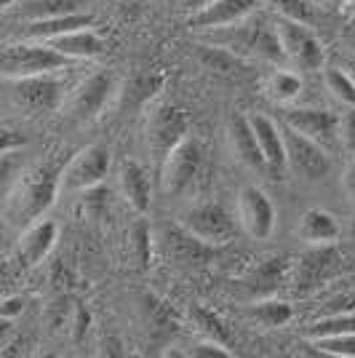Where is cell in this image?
<instances>
[{
    "label": "cell",
    "instance_id": "f6af8a7d",
    "mask_svg": "<svg viewBox=\"0 0 355 358\" xmlns=\"http://www.w3.org/2000/svg\"><path fill=\"white\" fill-rule=\"evenodd\" d=\"M147 3H150V0H120V11L131 19V16L139 14V11H142Z\"/></svg>",
    "mask_w": 355,
    "mask_h": 358
},
{
    "label": "cell",
    "instance_id": "277c9868",
    "mask_svg": "<svg viewBox=\"0 0 355 358\" xmlns=\"http://www.w3.org/2000/svg\"><path fill=\"white\" fill-rule=\"evenodd\" d=\"M113 94H115V75L107 73V70H94L64 96L61 107L70 115V120L89 123V120L102 115V110L113 99Z\"/></svg>",
    "mask_w": 355,
    "mask_h": 358
},
{
    "label": "cell",
    "instance_id": "ffe728a7",
    "mask_svg": "<svg viewBox=\"0 0 355 358\" xmlns=\"http://www.w3.org/2000/svg\"><path fill=\"white\" fill-rule=\"evenodd\" d=\"M166 246L174 259L187 262V265H203L211 257V243L195 238L190 230H184L182 224H168L166 227Z\"/></svg>",
    "mask_w": 355,
    "mask_h": 358
},
{
    "label": "cell",
    "instance_id": "f5cc1de1",
    "mask_svg": "<svg viewBox=\"0 0 355 358\" xmlns=\"http://www.w3.org/2000/svg\"><path fill=\"white\" fill-rule=\"evenodd\" d=\"M353 27H355V16H353Z\"/></svg>",
    "mask_w": 355,
    "mask_h": 358
},
{
    "label": "cell",
    "instance_id": "f35d334b",
    "mask_svg": "<svg viewBox=\"0 0 355 358\" xmlns=\"http://www.w3.org/2000/svg\"><path fill=\"white\" fill-rule=\"evenodd\" d=\"M70 324H73V337H75V340H83V337H86V331H89V324H91L89 310H86L83 305H75Z\"/></svg>",
    "mask_w": 355,
    "mask_h": 358
},
{
    "label": "cell",
    "instance_id": "3957f363",
    "mask_svg": "<svg viewBox=\"0 0 355 358\" xmlns=\"http://www.w3.org/2000/svg\"><path fill=\"white\" fill-rule=\"evenodd\" d=\"M70 59L61 57L43 41H22V43L0 45V78H27L41 73H59L67 70Z\"/></svg>",
    "mask_w": 355,
    "mask_h": 358
},
{
    "label": "cell",
    "instance_id": "e0dca14e",
    "mask_svg": "<svg viewBox=\"0 0 355 358\" xmlns=\"http://www.w3.org/2000/svg\"><path fill=\"white\" fill-rule=\"evenodd\" d=\"M227 136H230L233 152H236V158L240 164L249 166V169H256V171H267L262 150H259L256 134L252 129V120L246 115H233L230 123H227Z\"/></svg>",
    "mask_w": 355,
    "mask_h": 358
},
{
    "label": "cell",
    "instance_id": "f546056e",
    "mask_svg": "<svg viewBox=\"0 0 355 358\" xmlns=\"http://www.w3.org/2000/svg\"><path fill=\"white\" fill-rule=\"evenodd\" d=\"M347 331H355V315L328 313L324 318H318L315 324H310L305 337L312 343V340H321V337H334V334H347Z\"/></svg>",
    "mask_w": 355,
    "mask_h": 358
},
{
    "label": "cell",
    "instance_id": "60d3db41",
    "mask_svg": "<svg viewBox=\"0 0 355 358\" xmlns=\"http://www.w3.org/2000/svg\"><path fill=\"white\" fill-rule=\"evenodd\" d=\"M328 310H331V313L355 315V292H347V294H337V297H331L328 299Z\"/></svg>",
    "mask_w": 355,
    "mask_h": 358
},
{
    "label": "cell",
    "instance_id": "74e56055",
    "mask_svg": "<svg viewBox=\"0 0 355 358\" xmlns=\"http://www.w3.org/2000/svg\"><path fill=\"white\" fill-rule=\"evenodd\" d=\"M133 243H136V257H139V262L147 268L150 265V233L145 224H136V230H133Z\"/></svg>",
    "mask_w": 355,
    "mask_h": 358
},
{
    "label": "cell",
    "instance_id": "d4e9b609",
    "mask_svg": "<svg viewBox=\"0 0 355 358\" xmlns=\"http://www.w3.org/2000/svg\"><path fill=\"white\" fill-rule=\"evenodd\" d=\"M94 16L89 11H78V14H64L57 16V19H43V22H27V30H24V38L30 41H51L57 35H64L70 30H80V27H91Z\"/></svg>",
    "mask_w": 355,
    "mask_h": 358
},
{
    "label": "cell",
    "instance_id": "836d02e7",
    "mask_svg": "<svg viewBox=\"0 0 355 358\" xmlns=\"http://www.w3.org/2000/svg\"><path fill=\"white\" fill-rule=\"evenodd\" d=\"M273 6L283 19H294V22H305V24L312 22V11L305 0H273Z\"/></svg>",
    "mask_w": 355,
    "mask_h": 358
},
{
    "label": "cell",
    "instance_id": "ee69618b",
    "mask_svg": "<svg viewBox=\"0 0 355 358\" xmlns=\"http://www.w3.org/2000/svg\"><path fill=\"white\" fill-rule=\"evenodd\" d=\"M16 334V329H14V318H3L0 315V348H6L8 345V340Z\"/></svg>",
    "mask_w": 355,
    "mask_h": 358
},
{
    "label": "cell",
    "instance_id": "83f0119b",
    "mask_svg": "<svg viewBox=\"0 0 355 358\" xmlns=\"http://www.w3.org/2000/svg\"><path fill=\"white\" fill-rule=\"evenodd\" d=\"M302 91V78L291 70H273L265 80V94L275 105H291Z\"/></svg>",
    "mask_w": 355,
    "mask_h": 358
},
{
    "label": "cell",
    "instance_id": "603a6c76",
    "mask_svg": "<svg viewBox=\"0 0 355 358\" xmlns=\"http://www.w3.org/2000/svg\"><path fill=\"white\" fill-rule=\"evenodd\" d=\"M11 8L22 22H43V19L86 11V0H16Z\"/></svg>",
    "mask_w": 355,
    "mask_h": 358
},
{
    "label": "cell",
    "instance_id": "c3c4849f",
    "mask_svg": "<svg viewBox=\"0 0 355 358\" xmlns=\"http://www.w3.org/2000/svg\"><path fill=\"white\" fill-rule=\"evenodd\" d=\"M345 70H347V75H350V78L355 80V57H353V59H347V64H345Z\"/></svg>",
    "mask_w": 355,
    "mask_h": 358
},
{
    "label": "cell",
    "instance_id": "5b68a950",
    "mask_svg": "<svg viewBox=\"0 0 355 358\" xmlns=\"http://www.w3.org/2000/svg\"><path fill=\"white\" fill-rule=\"evenodd\" d=\"M67 96L64 80L57 73H41L27 75V78H16L11 99L14 105L27 113V115H48L57 113Z\"/></svg>",
    "mask_w": 355,
    "mask_h": 358
},
{
    "label": "cell",
    "instance_id": "d6a6232c",
    "mask_svg": "<svg viewBox=\"0 0 355 358\" xmlns=\"http://www.w3.org/2000/svg\"><path fill=\"white\" fill-rule=\"evenodd\" d=\"M315 350L324 356H337V358H355V331L347 334H334V337H321L312 340Z\"/></svg>",
    "mask_w": 355,
    "mask_h": 358
},
{
    "label": "cell",
    "instance_id": "ba28073f",
    "mask_svg": "<svg viewBox=\"0 0 355 358\" xmlns=\"http://www.w3.org/2000/svg\"><path fill=\"white\" fill-rule=\"evenodd\" d=\"M190 131V118L187 113L177 105H161L147 123V148L152 155L155 169H161L166 155L177 148L179 142Z\"/></svg>",
    "mask_w": 355,
    "mask_h": 358
},
{
    "label": "cell",
    "instance_id": "f1b7e54d",
    "mask_svg": "<svg viewBox=\"0 0 355 358\" xmlns=\"http://www.w3.org/2000/svg\"><path fill=\"white\" fill-rule=\"evenodd\" d=\"M190 318H193L195 329H198L206 340H214V343H222V345H227V348H233V334H230V329L224 327V321L214 313V310H208V308H193V310H190Z\"/></svg>",
    "mask_w": 355,
    "mask_h": 358
},
{
    "label": "cell",
    "instance_id": "e575fe53",
    "mask_svg": "<svg viewBox=\"0 0 355 358\" xmlns=\"http://www.w3.org/2000/svg\"><path fill=\"white\" fill-rule=\"evenodd\" d=\"M187 356L190 358H233L236 350L222 343H214V340H203V343L193 345V348L187 350Z\"/></svg>",
    "mask_w": 355,
    "mask_h": 358
},
{
    "label": "cell",
    "instance_id": "4dcf8cb0",
    "mask_svg": "<svg viewBox=\"0 0 355 358\" xmlns=\"http://www.w3.org/2000/svg\"><path fill=\"white\" fill-rule=\"evenodd\" d=\"M324 83L326 91L347 107H355V80L347 75L345 67H326L324 70Z\"/></svg>",
    "mask_w": 355,
    "mask_h": 358
},
{
    "label": "cell",
    "instance_id": "ab89813d",
    "mask_svg": "<svg viewBox=\"0 0 355 358\" xmlns=\"http://www.w3.org/2000/svg\"><path fill=\"white\" fill-rule=\"evenodd\" d=\"M22 313H24V297L11 294V297L0 299V315H3V318H14L16 321Z\"/></svg>",
    "mask_w": 355,
    "mask_h": 358
},
{
    "label": "cell",
    "instance_id": "d6986e66",
    "mask_svg": "<svg viewBox=\"0 0 355 358\" xmlns=\"http://www.w3.org/2000/svg\"><path fill=\"white\" fill-rule=\"evenodd\" d=\"M45 43L51 45L54 51H59L61 57H67V59H94V57H99L104 51V41L96 35V32H91L89 27H80V30H70L64 32V35H57V38H51V41H45Z\"/></svg>",
    "mask_w": 355,
    "mask_h": 358
},
{
    "label": "cell",
    "instance_id": "2e32d148",
    "mask_svg": "<svg viewBox=\"0 0 355 358\" xmlns=\"http://www.w3.org/2000/svg\"><path fill=\"white\" fill-rule=\"evenodd\" d=\"M254 11V0H214L203 6L201 11L190 14V27L195 30H217V27H227L238 19Z\"/></svg>",
    "mask_w": 355,
    "mask_h": 358
},
{
    "label": "cell",
    "instance_id": "7a4b0ae2",
    "mask_svg": "<svg viewBox=\"0 0 355 358\" xmlns=\"http://www.w3.org/2000/svg\"><path fill=\"white\" fill-rule=\"evenodd\" d=\"M208 43L222 45L243 59H262L273 64H286L281 38L275 30V22H270L265 14H246L227 27L208 30Z\"/></svg>",
    "mask_w": 355,
    "mask_h": 358
},
{
    "label": "cell",
    "instance_id": "44dd1931",
    "mask_svg": "<svg viewBox=\"0 0 355 358\" xmlns=\"http://www.w3.org/2000/svg\"><path fill=\"white\" fill-rule=\"evenodd\" d=\"M120 190L133 211L147 214L150 201H152V185H150L147 171L136 161H126L120 166Z\"/></svg>",
    "mask_w": 355,
    "mask_h": 358
},
{
    "label": "cell",
    "instance_id": "d590c367",
    "mask_svg": "<svg viewBox=\"0 0 355 358\" xmlns=\"http://www.w3.org/2000/svg\"><path fill=\"white\" fill-rule=\"evenodd\" d=\"M27 145V136L14 129H3L0 126V155H8V152H19V150Z\"/></svg>",
    "mask_w": 355,
    "mask_h": 358
},
{
    "label": "cell",
    "instance_id": "bcb514c9",
    "mask_svg": "<svg viewBox=\"0 0 355 358\" xmlns=\"http://www.w3.org/2000/svg\"><path fill=\"white\" fill-rule=\"evenodd\" d=\"M208 3H214V0H184V11H187V14H195V11H201L203 6H208Z\"/></svg>",
    "mask_w": 355,
    "mask_h": 358
},
{
    "label": "cell",
    "instance_id": "7402d4cb",
    "mask_svg": "<svg viewBox=\"0 0 355 358\" xmlns=\"http://www.w3.org/2000/svg\"><path fill=\"white\" fill-rule=\"evenodd\" d=\"M331 270H337V254L331 252L328 246H315L310 254H305L299 259V268H296V286H299V292L321 286V281H326V275Z\"/></svg>",
    "mask_w": 355,
    "mask_h": 358
},
{
    "label": "cell",
    "instance_id": "681fc988",
    "mask_svg": "<svg viewBox=\"0 0 355 358\" xmlns=\"http://www.w3.org/2000/svg\"><path fill=\"white\" fill-rule=\"evenodd\" d=\"M14 3H16V0H0V11H8Z\"/></svg>",
    "mask_w": 355,
    "mask_h": 358
},
{
    "label": "cell",
    "instance_id": "8fae6325",
    "mask_svg": "<svg viewBox=\"0 0 355 358\" xmlns=\"http://www.w3.org/2000/svg\"><path fill=\"white\" fill-rule=\"evenodd\" d=\"M283 145H286V169H291L302 179H324L331 169L326 148L312 142L310 136L299 134L291 126L281 129Z\"/></svg>",
    "mask_w": 355,
    "mask_h": 358
},
{
    "label": "cell",
    "instance_id": "30bf717a",
    "mask_svg": "<svg viewBox=\"0 0 355 358\" xmlns=\"http://www.w3.org/2000/svg\"><path fill=\"white\" fill-rule=\"evenodd\" d=\"M179 224L184 230H190L195 238L206 241L211 246H219V243H227V241L236 236V222L233 217L227 214L222 203H198V206H190V209L182 214Z\"/></svg>",
    "mask_w": 355,
    "mask_h": 358
},
{
    "label": "cell",
    "instance_id": "ac0fdd59",
    "mask_svg": "<svg viewBox=\"0 0 355 358\" xmlns=\"http://www.w3.org/2000/svg\"><path fill=\"white\" fill-rule=\"evenodd\" d=\"M342 236L337 217L326 209H307L299 220V238L310 246H331Z\"/></svg>",
    "mask_w": 355,
    "mask_h": 358
},
{
    "label": "cell",
    "instance_id": "816d5d0a",
    "mask_svg": "<svg viewBox=\"0 0 355 358\" xmlns=\"http://www.w3.org/2000/svg\"><path fill=\"white\" fill-rule=\"evenodd\" d=\"M334 3H347V0H334Z\"/></svg>",
    "mask_w": 355,
    "mask_h": 358
},
{
    "label": "cell",
    "instance_id": "52a82bcc",
    "mask_svg": "<svg viewBox=\"0 0 355 358\" xmlns=\"http://www.w3.org/2000/svg\"><path fill=\"white\" fill-rule=\"evenodd\" d=\"M107 174H110V150L104 145H89V148L78 150L73 158L61 166L59 190L83 193L89 187L102 185Z\"/></svg>",
    "mask_w": 355,
    "mask_h": 358
},
{
    "label": "cell",
    "instance_id": "9a60e30c",
    "mask_svg": "<svg viewBox=\"0 0 355 358\" xmlns=\"http://www.w3.org/2000/svg\"><path fill=\"white\" fill-rule=\"evenodd\" d=\"M252 129L256 134L262 158H265L267 171L275 179H281V174L286 171V145H283V131L278 129L275 120H270L267 115H249Z\"/></svg>",
    "mask_w": 355,
    "mask_h": 358
},
{
    "label": "cell",
    "instance_id": "b9f144b4",
    "mask_svg": "<svg viewBox=\"0 0 355 358\" xmlns=\"http://www.w3.org/2000/svg\"><path fill=\"white\" fill-rule=\"evenodd\" d=\"M16 152H8V155H0V187L6 185V179L14 174L16 169Z\"/></svg>",
    "mask_w": 355,
    "mask_h": 358
},
{
    "label": "cell",
    "instance_id": "7c38bea8",
    "mask_svg": "<svg viewBox=\"0 0 355 358\" xmlns=\"http://www.w3.org/2000/svg\"><path fill=\"white\" fill-rule=\"evenodd\" d=\"M238 217L254 241H267L275 230V206L262 187H243L238 193Z\"/></svg>",
    "mask_w": 355,
    "mask_h": 358
},
{
    "label": "cell",
    "instance_id": "6da1fadb",
    "mask_svg": "<svg viewBox=\"0 0 355 358\" xmlns=\"http://www.w3.org/2000/svg\"><path fill=\"white\" fill-rule=\"evenodd\" d=\"M59 177L61 166L57 161H41L27 169L8 190L6 206H3L6 222L19 230L38 222L59 195Z\"/></svg>",
    "mask_w": 355,
    "mask_h": 358
},
{
    "label": "cell",
    "instance_id": "f907efd6",
    "mask_svg": "<svg viewBox=\"0 0 355 358\" xmlns=\"http://www.w3.org/2000/svg\"><path fill=\"white\" fill-rule=\"evenodd\" d=\"M350 236H353V241H355V214H353V220H350Z\"/></svg>",
    "mask_w": 355,
    "mask_h": 358
},
{
    "label": "cell",
    "instance_id": "cb8c5ba5",
    "mask_svg": "<svg viewBox=\"0 0 355 358\" xmlns=\"http://www.w3.org/2000/svg\"><path fill=\"white\" fill-rule=\"evenodd\" d=\"M286 273H289L286 259H283V257H270V259H265L262 265H256V268L249 273L246 289H249V294L256 299L273 297V294L281 289Z\"/></svg>",
    "mask_w": 355,
    "mask_h": 358
},
{
    "label": "cell",
    "instance_id": "4fadbf2b",
    "mask_svg": "<svg viewBox=\"0 0 355 358\" xmlns=\"http://www.w3.org/2000/svg\"><path fill=\"white\" fill-rule=\"evenodd\" d=\"M286 126L310 136L321 148H331L340 139V115L326 107H294L286 113Z\"/></svg>",
    "mask_w": 355,
    "mask_h": 358
},
{
    "label": "cell",
    "instance_id": "4316f807",
    "mask_svg": "<svg viewBox=\"0 0 355 358\" xmlns=\"http://www.w3.org/2000/svg\"><path fill=\"white\" fill-rule=\"evenodd\" d=\"M254 321L259 324V327L265 329H278V327H286L289 321H291V315H294V308L289 305V302H283V299H275V297H262L256 299L252 305V310H249Z\"/></svg>",
    "mask_w": 355,
    "mask_h": 358
},
{
    "label": "cell",
    "instance_id": "7dc6e473",
    "mask_svg": "<svg viewBox=\"0 0 355 358\" xmlns=\"http://www.w3.org/2000/svg\"><path fill=\"white\" fill-rule=\"evenodd\" d=\"M8 275H11V270H8V262H6V259H0V286L8 281Z\"/></svg>",
    "mask_w": 355,
    "mask_h": 358
},
{
    "label": "cell",
    "instance_id": "8992f818",
    "mask_svg": "<svg viewBox=\"0 0 355 358\" xmlns=\"http://www.w3.org/2000/svg\"><path fill=\"white\" fill-rule=\"evenodd\" d=\"M275 30L281 38L286 64H294L296 70H324L326 67V51L318 35L312 32L310 24L294 22V19H278Z\"/></svg>",
    "mask_w": 355,
    "mask_h": 358
},
{
    "label": "cell",
    "instance_id": "9c48e42d",
    "mask_svg": "<svg viewBox=\"0 0 355 358\" xmlns=\"http://www.w3.org/2000/svg\"><path fill=\"white\" fill-rule=\"evenodd\" d=\"M201 164H203V148H201V142L193 139V136H184L177 148L166 155V161L158 169L163 193L166 195L184 193V187L195 179Z\"/></svg>",
    "mask_w": 355,
    "mask_h": 358
},
{
    "label": "cell",
    "instance_id": "8d00e7d4",
    "mask_svg": "<svg viewBox=\"0 0 355 358\" xmlns=\"http://www.w3.org/2000/svg\"><path fill=\"white\" fill-rule=\"evenodd\" d=\"M340 142L345 145L347 152L355 155V107L340 118Z\"/></svg>",
    "mask_w": 355,
    "mask_h": 358
},
{
    "label": "cell",
    "instance_id": "1f68e13d",
    "mask_svg": "<svg viewBox=\"0 0 355 358\" xmlns=\"http://www.w3.org/2000/svg\"><path fill=\"white\" fill-rule=\"evenodd\" d=\"M163 78L161 73H145V75H136L131 83H129V89H126V96H129V105L131 107H139L142 102H147L150 96L155 94V91L163 86Z\"/></svg>",
    "mask_w": 355,
    "mask_h": 358
},
{
    "label": "cell",
    "instance_id": "7bdbcfd3",
    "mask_svg": "<svg viewBox=\"0 0 355 358\" xmlns=\"http://www.w3.org/2000/svg\"><path fill=\"white\" fill-rule=\"evenodd\" d=\"M342 185H345L347 198H353L355 201V158L347 164V169H345V174H342Z\"/></svg>",
    "mask_w": 355,
    "mask_h": 358
},
{
    "label": "cell",
    "instance_id": "5bb4252c",
    "mask_svg": "<svg viewBox=\"0 0 355 358\" xmlns=\"http://www.w3.org/2000/svg\"><path fill=\"white\" fill-rule=\"evenodd\" d=\"M57 238H59V224L54 220H38V222L27 224L22 230V238H19V246H16V259L22 268H35L41 265L45 257L51 254V249L57 246Z\"/></svg>",
    "mask_w": 355,
    "mask_h": 358
},
{
    "label": "cell",
    "instance_id": "484cf974",
    "mask_svg": "<svg viewBox=\"0 0 355 358\" xmlns=\"http://www.w3.org/2000/svg\"><path fill=\"white\" fill-rule=\"evenodd\" d=\"M195 57H198V62L203 67H208V70H214V73L219 75H240L246 70V59L233 54V51H227V48H222V45H214V43L198 45L195 48Z\"/></svg>",
    "mask_w": 355,
    "mask_h": 358
}]
</instances>
